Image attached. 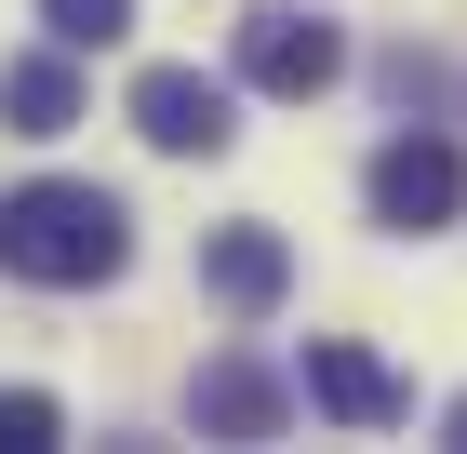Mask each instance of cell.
<instances>
[{
  "label": "cell",
  "instance_id": "11",
  "mask_svg": "<svg viewBox=\"0 0 467 454\" xmlns=\"http://www.w3.org/2000/svg\"><path fill=\"white\" fill-rule=\"evenodd\" d=\"M441 428H454V454H467V401H454V415H441Z\"/></svg>",
  "mask_w": 467,
  "mask_h": 454
},
{
  "label": "cell",
  "instance_id": "8",
  "mask_svg": "<svg viewBox=\"0 0 467 454\" xmlns=\"http://www.w3.org/2000/svg\"><path fill=\"white\" fill-rule=\"evenodd\" d=\"M67 121H80L67 40H54V54H27V68H0V134H67Z\"/></svg>",
  "mask_w": 467,
  "mask_h": 454
},
{
  "label": "cell",
  "instance_id": "10",
  "mask_svg": "<svg viewBox=\"0 0 467 454\" xmlns=\"http://www.w3.org/2000/svg\"><path fill=\"white\" fill-rule=\"evenodd\" d=\"M40 27L67 40V54H108V40L134 27V0H40Z\"/></svg>",
  "mask_w": 467,
  "mask_h": 454
},
{
  "label": "cell",
  "instance_id": "5",
  "mask_svg": "<svg viewBox=\"0 0 467 454\" xmlns=\"http://www.w3.org/2000/svg\"><path fill=\"white\" fill-rule=\"evenodd\" d=\"M201 294H214L227 321H267V308L294 294V241H281V227H254V214L214 227V241H201Z\"/></svg>",
  "mask_w": 467,
  "mask_h": 454
},
{
  "label": "cell",
  "instance_id": "7",
  "mask_svg": "<svg viewBox=\"0 0 467 454\" xmlns=\"http://www.w3.org/2000/svg\"><path fill=\"white\" fill-rule=\"evenodd\" d=\"M281 401H294V387L267 375V361H201V375H187V415L214 428V441H267Z\"/></svg>",
  "mask_w": 467,
  "mask_h": 454
},
{
  "label": "cell",
  "instance_id": "1",
  "mask_svg": "<svg viewBox=\"0 0 467 454\" xmlns=\"http://www.w3.org/2000/svg\"><path fill=\"white\" fill-rule=\"evenodd\" d=\"M120 268H134V214H120V187H80V174L0 187V280L94 294V280H120Z\"/></svg>",
  "mask_w": 467,
  "mask_h": 454
},
{
  "label": "cell",
  "instance_id": "9",
  "mask_svg": "<svg viewBox=\"0 0 467 454\" xmlns=\"http://www.w3.org/2000/svg\"><path fill=\"white\" fill-rule=\"evenodd\" d=\"M67 441V401L54 387H0V454H54Z\"/></svg>",
  "mask_w": 467,
  "mask_h": 454
},
{
  "label": "cell",
  "instance_id": "2",
  "mask_svg": "<svg viewBox=\"0 0 467 454\" xmlns=\"http://www.w3.org/2000/svg\"><path fill=\"white\" fill-rule=\"evenodd\" d=\"M360 201H374V227H388V241H428V227H454V201H467L454 134H388V147H374V174H360Z\"/></svg>",
  "mask_w": 467,
  "mask_h": 454
},
{
  "label": "cell",
  "instance_id": "4",
  "mask_svg": "<svg viewBox=\"0 0 467 454\" xmlns=\"http://www.w3.org/2000/svg\"><path fill=\"white\" fill-rule=\"evenodd\" d=\"M241 80L254 94H334L348 80V27L334 14H307V0H281V14H241Z\"/></svg>",
  "mask_w": 467,
  "mask_h": 454
},
{
  "label": "cell",
  "instance_id": "6",
  "mask_svg": "<svg viewBox=\"0 0 467 454\" xmlns=\"http://www.w3.org/2000/svg\"><path fill=\"white\" fill-rule=\"evenodd\" d=\"M294 387H307L334 428H400V375L374 348H348V334H307V375H294Z\"/></svg>",
  "mask_w": 467,
  "mask_h": 454
},
{
  "label": "cell",
  "instance_id": "3",
  "mask_svg": "<svg viewBox=\"0 0 467 454\" xmlns=\"http://www.w3.org/2000/svg\"><path fill=\"white\" fill-rule=\"evenodd\" d=\"M134 134L161 161H227L241 147V94L214 68H134Z\"/></svg>",
  "mask_w": 467,
  "mask_h": 454
}]
</instances>
